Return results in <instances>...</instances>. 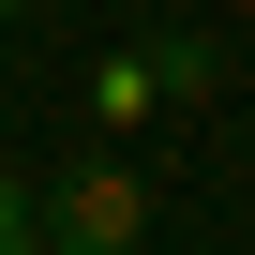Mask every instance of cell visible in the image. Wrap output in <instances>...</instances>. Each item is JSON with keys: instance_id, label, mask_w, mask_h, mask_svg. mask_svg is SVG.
<instances>
[{"instance_id": "3", "label": "cell", "mask_w": 255, "mask_h": 255, "mask_svg": "<svg viewBox=\"0 0 255 255\" xmlns=\"http://www.w3.org/2000/svg\"><path fill=\"white\" fill-rule=\"evenodd\" d=\"M45 240V210H30V180H0V255H30Z\"/></svg>"}, {"instance_id": "2", "label": "cell", "mask_w": 255, "mask_h": 255, "mask_svg": "<svg viewBox=\"0 0 255 255\" xmlns=\"http://www.w3.org/2000/svg\"><path fill=\"white\" fill-rule=\"evenodd\" d=\"M135 75H150L165 105H195V90L225 75V45H210V30H165V45H135Z\"/></svg>"}, {"instance_id": "4", "label": "cell", "mask_w": 255, "mask_h": 255, "mask_svg": "<svg viewBox=\"0 0 255 255\" xmlns=\"http://www.w3.org/2000/svg\"><path fill=\"white\" fill-rule=\"evenodd\" d=\"M0 105H15V75H0Z\"/></svg>"}, {"instance_id": "6", "label": "cell", "mask_w": 255, "mask_h": 255, "mask_svg": "<svg viewBox=\"0 0 255 255\" xmlns=\"http://www.w3.org/2000/svg\"><path fill=\"white\" fill-rule=\"evenodd\" d=\"M0 15H15V0H0Z\"/></svg>"}, {"instance_id": "5", "label": "cell", "mask_w": 255, "mask_h": 255, "mask_svg": "<svg viewBox=\"0 0 255 255\" xmlns=\"http://www.w3.org/2000/svg\"><path fill=\"white\" fill-rule=\"evenodd\" d=\"M30 255H60V240H30Z\"/></svg>"}, {"instance_id": "1", "label": "cell", "mask_w": 255, "mask_h": 255, "mask_svg": "<svg viewBox=\"0 0 255 255\" xmlns=\"http://www.w3.org/2000/svg\"><path fill=\"white\" fill-rule=\"evenodd\" d=\"M30 210H45V240H60V255H135V240H150V180L120 165V150H90L75 180H45Z\"/></svg>"}]
</instances>
